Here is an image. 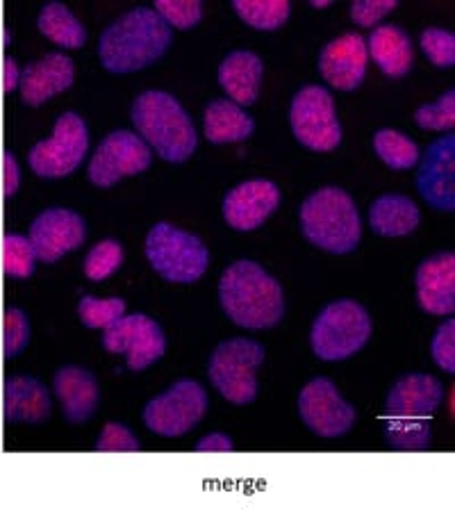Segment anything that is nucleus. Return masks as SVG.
Listing matches in <instances>:
<instances>
[{
  "label": "nucleus",
  "mask_w": 455,
  "mask_h": 512,
  "mask_svg": "<svg viewBox=\"0 0 455 512\" xmlns=\"http://www.w3.org/2000/svg\"><path fill=\"white\" fill-rule=\"evenodd\" d=\"M208 410V394L196 381H178L153 401L146 403L144 421L153 433L164 437H178L203 419Z\"/></svg>",
  "instance_id": "10"
},
{
  "label": "nucleus",
  "mask_w": 455,
  "mask_h": 512,
  "mask_svg": "<svg viewBox=\"0 0 455 512\" xmlns=\"http://www.w3.org/2000/svg\"><path fill=\"white\" fill-rule=\"evenodd\" d=\"M96 451H139V442L126 426L107 424L103 435L98 437Z\"/></svg>",
  "instance_id": "38"
},
{
  "label": "nucleus",
  "mask_w": 455,
  "mask_h": 512,
  "mask_svg": "<svg viewBox=\"0 0 455 512\" xmlns=\"http://www.w3.org/2000/svg\"><path fill=\"white\" fill-rule=\"evenodd\" d=\"M417 299L430 315H451L455 310V255L440 253L417 269Z\"/></svg>",
  "instance_id": "19"
},
{
  "label": "nucleus",
  "mask_w": 455,
  "mask_h": 512,
  "mask_svg": "<svg viewBox=\"0 0 455 512\" xmlns=\"http://www.w3.org/2000/svg\"><path fill=\"white\" fill-rule=\"evenodd\" d=\"M280 192L269 180H248L230 189L223 201V217L235 230H253L278 208Z\"/></svg>",
  "instance_id": "18"
},
{
  "label": "nucleus",
  "mask_w": 455,
  "mask_h": 512,
  "mask_svg": "<svg viewBox=\"0 0 455 512\" xmlns=\"http://www.w3.org/2000/svg\"><path fill=\"white\" fill-rule=\"evenodd\" d=\"M132 123L167 162H185L196 151V130L189 114L167 92H146L132 105Z\"/></svg>",
  "instance_id": "4"
},
{
  "label": "nucleus",
  "mask_w": 455,
  "mask_h": 512,
  "mask_svg": "<svg viewBox=\"0 0 455 512\" xmlns=\"http://www.w3.org/2000/svg\"><path fill=\"white\" fill-rule=\"evenodd\" d=\"M299 412L305 426L321 437H339L355 424V408L342 399L328 378H314L299 396Z\"/></svg>",
  "instance_id": "14"
},
{
  "label": "nucleus",
  "mask_w": 455,
  "mask_h": 512,
  "mask_svg": "<svg viewBox=\"0 0 455 512\" xmlns=\"http://www.w3.org/2000/svg\"><path fill=\"white\" fill-rule=\"evenodd\" d=\"M123 310H126V301L123 299H94V296H85L80 301L78 312L82 324L89 328H107L112 326L114 321L123 317Z\"/></svg>",
  "instance_id": "31"
},
{
  "label": "nucleus",
  "mask_w": 455,
  "mask_h": 512,
  "mask_svg": "<svg viewBox=\"0 0 455 512\" xmlns=\"http://www.w3.org/2000/svg\"><path fill=\"white\" fill-rule=\"evenodd\" d=\"M255 130L253 119L242 107L230 101H212L205 110V137L212 144L242 142Z\"/></svg>",
  "instance_id": "25"
},
{
  "label": "nucleus",
  "mask_w": 455,
  "mask_h": 512,
  "mask_svg": "<svg viewBox=\"0 0 455 512\" xmlns=\"http://www.w3.org/2000/svg\"><path fill=\"white\" fill-rule=\"evenodd\" d=\"M394 7V0H360V3L351 5V16L360 23V26L369 28L383 19L385 14H390Z\"/></svg>",
  "instance_id": "39"
},
{
  "label": "nucleus",
  "mask_w": 455,
  "mask_h": 512,
  "mask_svg": "<svg viewBox=\"0 0 455 512\" xmlns=\"http://www.w3.org/2000/svg\"><path fill=\"white\" fill-rule=\"evenodd\" d=\"M151 167V148L142 137L128 130L107 135L89 162V180L96 187H112L121 178L135 176Z\"/></svg>",
  "instance_id": "12"
},
{
  "label": "nucleus",
  "mask_w": 455,
  "mask_h": 512,
  "mask_svg": "<svg viewBox=\"0 0 455 512\" xmlns=\"http://www.w3.org/2000/svg\"><path fill=\"white\" fill-rule=\"evenodd\" d=\"M89 146L87 126L76 112H64L55 123V132L48 142H41L30 153V164L39 176L60 178L80 167Z\"/></svg>",
  "instance_id": "11"
},
{
  "label": "nucleus",
  "mask_w": 455,
  "mask_h": 512,
  "mask_svg": "<svg viewBox=\"0 0 455 512\" xmlns=\"http://www.w3.org/2000/svg\"><path fill=\"white\" fill-rule=\"evenodd\" d=\"M103 346L110 353H126L128 369L142 371L167 351L160 324L146 315H130L105 328Z\"/></svg>",
  "instance_id": "13"
},
{
  "label": "nucleus",
  "mask_w": 455,
  "mask_h": 512,
  "mask_svg": "<svg viewBox=\"0 0 455 512\" xmlns=\"http://www.w3.org/2000/svg\"><path fill=\"white\" fill-rule=\"evenodd\" d=\"M39 30L64 48H80L87 41V32L82 28V23L62 3H51L41 10Z\"/></svg>",
  "instance_id": "27"
},
{
  "label": "nucleus",
  "mask_w": 455,
  "mask_h": 512,
  "mask_svg": "<svg viewBox=\"0 0 455 512\" xmlns=\"http://www.w3.org/2000/svg\"><path fill=\"white\" fill-rule=\"evenodd\" d=\"M30 330L26 319L19 315V310H10L7 315L0 317V365L5 358L19 353L26 346Z\"/></svg>",
  "instance_id": "34"
},
{
  "label": "nucleus",
  "mask_w": 455,
  "mask_h": 512,
  "mask_svg": "<svg viewBox=\"0 0 455 512\" xmlns=\"http://www.w3.org/2000/svg\"><path fill=\"white\" fill-rule=\"evenodd\" d=\"M32 260H35V251L32 246L21 237H7L5 244V258L0 260V264L10 271V274L26 278L32 274Z\"/></svg>",
  "instance_id": "36"
},
{
  "label": "nucleus",
  "mask_w": 455,
  "mask_h": 512,
  "mask_svg": "<svg viewBox=\"0 0 455 512\" xmlns=\"http://www.w3.org/2000/svg\"><path fill=\"white\" fill-rule=\"evenodd\" d=\"M219 299L223 312L248 330L273 328L285 315L283 287L251 260H239L223 271Z\"/></svg>",
  "instance_id": "1"
},
{
  "label": "nucleus",
  "mask_w": 455,
  "mask_h": 512,
  "mask_svg": "<svg viewBox=\"0 0 455 512\" xmlns=\"http://www.w3.org/2000/svg\"><path fill=\"white\" fill-rule=\"evenodd\" d=\"M264 349L253 340L235 337L219 344L210 358V381L217 387L223 399L235 406H248L258 396L255 371L262 367Z\"/></svg>",
  "instance_id": "7"
},
{
  "label": "nucleus",
  "mask_w": 455,
  "mask_h": 512,
  "mask_svg": "<svg viewBox=\"0 0 455 512\" xmlns=\"http://www.w3.org/2000/svg\"><path fill=\"white\" fill-rule=\"evenodd\" d=\"M421 48H424L430 62L437 66H453L455 62V37L453 32L442 28H428L421 35Z\"/></svg>",
  "instance_id": "35"
},
{
  "label": "nucleus",
  "mask_w": 455,
  "mask_h": 512,
  "mask_svg": "<svg viewBox=\"0 0 455 512\" xmlns=\"http://www.w3.org/2000/svg\"><path fill=\"white\" fill-rule=\"evenodd\" d=\"M155 14L167 26L187 30L194 28L203 16V5L198 0H157Z\"/></svg>",
  "instance_id": "32"
},
{
  "label": "nucleus",
  "mask_w": 455,
  "mask_h": 512,
  "mask_svg": "<svg viewBox=\"0 0 455 512\" xmlns=\"http://www.w3.org/2000/svg\"><path fill=\"white\" fill-rule=\"evenodd\" d=\"M369 221L374 233L383 237H403L410 235L419 226L421 214L408 196L385 194L374 203L369 212Z\"/></svg>",
  "instance_id": "24"
},
{
  "label": "nucleus",
  "mask_w": 455,
  "mask_h": 512,
  "mask_svg": "<svg viewBox=\"0 0 455 512\" xmlns=\"http://www.w3.org/2000/svg\"><path fill=\"white\" fill-rule=\"evenodd\" d=\"M455 135L449 132L430 144L428 153L417 171V187L437 210L455 208Z\"/></svg>",
  "instance_id": "15"
},
{
  "label": "nucleus",
  "mask_w": 455,
  "mask_h": 512,
  "mask_svg": "<svg viewBox=\"0 0 455 512\" xmlns=\"http://www.w3.org/2000/svg\"><path fill=\"white\" fill-rule=\"evenodd\" d=\"M380 71L390 78H403L412 66V44L410 37L396 26H380L369 37V48Z\"/></svg>",
  "instance_id": "23"
},
{
  "label": "nucleus",
  "mask_w": 455,
  "mask_h": 512,
  "mask_svg": "<svg viewBox=\"0 0 455 512\" xmlns=\"http://www.w3.org/2000/svg\"><path fill=\"white\" fill-rule=\"evenodd\" d=\"M430 353H433V360L437 367L449 371H455V321L449 319L444 326L437 328L433 337V344H430Z\"/></svg>",
  "instance_id": "37"
},
{
  "label": "nucleus",
  "mask_w": 455,
  "mask_h": 512,
  "mask_svg": "<svg viewBox=\"0 0 455 512\" xmlns=\"http://www.w3.org/2000/svg\"><path fill=\"white\" fill-rule=\"evenodd\" d=\"M367 44L360 35H349L333 39L330 44L321 51L319 57V71L330 85L342 89V92H353L358 89L367 73Z\"/></svg>",
  "instance_id": "17"
},
{
  "label": "nucleus",
  "mask_w": 455,
  "mask_h": 512,
  "mask_svg": "<svg viewBox=\"0 0 455 512\" xmlns=\"http://www.w3.org/2000/svg\"><path fill=\"white\" fill-rule=\"evenodd\" d=\"M374 148H376L378 158L383 160L387 167H392L396 171L415 167L419 160L417 144L412 142L410 137H405V135H401V132L390 130V128L376 132Z\"/></svg>",
  "instance_id": "28"
},
{
  "label": "nucleus",
  "mask_w": 455,
  "mask_h": 512,
  "mask_svg": "<svg viewBox=\"0 0 455 512\" xmlns=\"http://www.w3.org/2000/svg\"><path fill=\"white\" fill-rule=\"evenodd\" d=\"M415 121L424 130H451L455 126V92L449 89L440 101L421 105L415 112Z\"/></svg>",
  "instance_id": "33"
},
{
  "label": "nucleus",
  "mask_w": 455,
  "mask_h": 512,
  "mask_svg": "<svg viewBox=\"0 0 455 512\" xmlns=\"http://www.w3.org/2000/svg\"><path fill=\"white\" fill-rule=\"evenodd\" d=\"M0 274H3V264H0Z\"/></svg>",
  "instance_id": "41"
},
{
  "label": "nucleus",
  "mask_w": 455,
  "mask_h": 512,
  "mask_svg": "<svg viewBox=\"0 0 455 512\" xmlns=\"http://www.w3.org/2000/svg\"><path fill=\"white\" fill-rule=\"evenodd\" d=\"M73 62L62 53H51L44 60L30 64L23 73V101L30 105L44 103L46 98L64 92L73 85Z\"/></svg>",
  "instance_id": "21"
},
{
  "label": "nucleus",
  "mask_w": 455,
  "mask_h": 512,
  "mask_svg": "<svg viewBox=\"0 0 455 512\" xmlns=\"http://www.w3.org/2000/svg\"><path fill=\"white\" fill-rule=\"evenodd\" d=\"M144 249L151 267L169 283H196L210 264L201 239L164 221L151 228Z\"/></svg>",
  "instance_id": "6"
},
{
  "label": "nucleus",
  "mask_w": 455,
  "mask_h": 512,
  "mask_svg": "<svg viewBox=\"0 0 455 512\" xmlns=\"http://www.w3.org/2000/svg\"><path fill=\"white\" fill-rule=\"evenodd\" d=\"M123 262V249L119 242L114 239H105V242L96 244L94 249L87 253L85 260V274L89 280H105L107 276H112L114 271L121 267Z\"/></svg>",
  "instance_id": "30"
},
{
  "label": "nucleus",
  "mask_w": 455,
  "mask_h": 512,
  "mask_svg": "<svg viewBox=\"0 0 455 512\" xmlns=\"http://www.w3.org/2000/svg\"><path fill=\"white\" fill-rule=\"evenodd\" d=\"M87 228L78 212L48 210L32 226V251L39 260L55 262L85 242Z\"/></svg>",
  "instance_id": "16"
},
{
  "label": "nucleus",
  "mask_w": 455,
  "mask_h": 512,
  "mask_svg": "<svg viewBox=\"0 0 455 512\" xmlns=\"http://www.w3.org/2000/svg\"><path fill=\"white\" fill-rule=\"evenodd\" d=\"M264 66L251 51H233L219 66V82L228 96L239 105L255 103L260 92Z\"/></svg>",
  "instance_id": "22"
},
{
  "label": "nucleus",
  "mask_w": 455,
  "mask_h": 512,
  "mask_svg": "<svg viewBox=\"0 0 455 512\" xmlns=\"http://www.w3.org/2000/svg\"><path fill=\"white\" fill-rule=\"evenodd\" d=\"M198 451H230L233 449V442H230V437L221 435V433H214L203 437L201 442H198Z\"/></svg>",
  "instance_id": "40"
},
{
  "label": "nucleus",
  "mask_w": 455,
  "mask_h": 512,
  "mask_svg": "<svg viewBox=\"0 0 455 512\" xmlns=\"http://www.w3.org/2000/svg\"><path fill=\"white\" fill-rule=\"evenodd\" d=\"M171 39V28L155 10L137 7L105 28L98 55L110 73H132L160 60Z\"/></svg>",
  "instance_id": "2"
},
{
  "label": "nucleus",
  "mask_w": 455,
  "mask_h": 512,
  "mask_svg": "<svg viewBox=\"0 0 455 512\" xmlns=\"http://www.w3.org/2000/svg\"><path fill=\"white\" fill-rule=\"evenodd\" d=\"M289 123L294 137L310 151L326 153L342 142V126L337 121L333 96L319 85H308L296 92Z\"/></svg>",
  "instance_id": "9"
},
{
  "label": "nucleus",
  "mask_w": 455,
  "mask_h": 512,
  "mask_svg": "<svg viewBox=\"0 0 455 512\" xmlns=\"http://www.w3.org/2000/svg\"><path fill=\"white\" fill-rule=\"evenodd\" d=\"M55 392L62 401L64 417L71 424H85L98 406V383L82 367H62L55 374Z\"/></svg>",
  "instance_id": "20"
},
{
  "label": "nucleus",
  "mask_w": 455,
  "mask_h": 512,
  "mask_svg": "<svg viewBox=\"0 0 455 512\" xmlns=\"http://www.w3.org/2000/svg\"><path fill=\"white\" fill-rule=\"evenodd\" d=\"M235 12L251 28L276 30L289 19V3L285 0H235Z\"/></svg>",
  "instance_id": "29"
},
{
  "label": "nucleus",
  "mask_w": 455,
  "mask_h": 512,
  "mask_svg": "<svg viewBox=\"0 0 455 512\" xmlns=\"http://www.w3.org/2000/svg\"><path fill=\"white\" fill-rule=\"evenodd\" d=\"M371 335L367 310L355 301H335L312 326V351L321 360H344L358 353Z\"/></svg>",
  "instance_id": "8"
},
{
  "label": "nucleus",
  "mask_w": 455,
  "mask_h": 512,
  "mask_svg": "<svg viewBox=\"0 0 455 512\" xmlns=\"http://www.w3.org/2000/svg\"><path fill=\"white\" fill-rule=\"evenodd\" d=\"M7 412L12 419L19 421H44L51 415V399L44 385H39L32 378H16L10 383V394H7Z\"/></svg>",
  "instance_id": "26"
},
{
  "label": "nucleus",
  "mask_w": 455,
  "mask_h": 512,
  "mask_svg": "<svg viewBox=\"0 0 455 512\" xmlns=\"http://www.w3.org/2000/svg\"><path fill=\"white\" fill-rule=\"evenodd\" d=\"M301 230L310 244L344 255L360 242V214L344 189L326 187L303 203Z\"/></svg>",
  "instance_id": "5"
},
{
  "label": "nucleus",
  "mask_w": 455,
  "mask_h": 512,
  "mask_svg": "<svg viewBox=\"0 0 455 512\" xmlns=\"http://www.w3.org/2000/svg\"><path fill=\"white\" fill-rule=\"evenodd\" d=\"M442 383L428 374H408L387 396V442L399 451H424L430 444V421L442 403Z\"/></svg>",
  "instance_id": "3"
}]
</instances>
